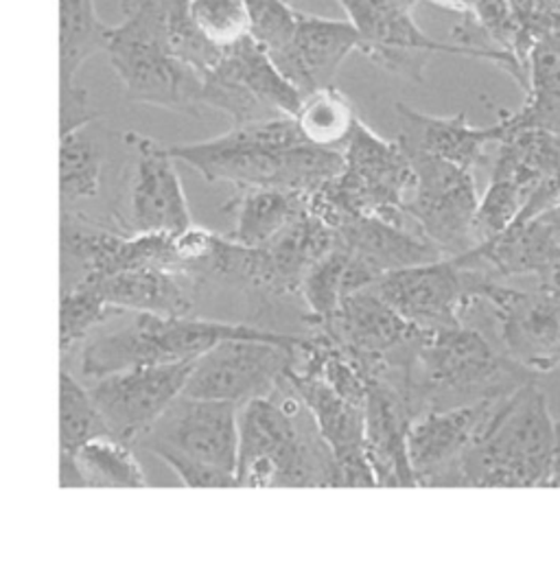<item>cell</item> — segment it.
I'll list each match as a JSON object with an SVG mask.
<instances>
[{
	"instance_id": "27",
	"label": "cell",
	"mask_w": 560,
	"mask_h": 564,
	"mask_svg": "<svg viewBox=\"0 0 560 564\" xmlns=\"http://www.w3.org/2000/svg\"><path fill=\"white\" fill-rule=\"evenodd\" d=\"M217 68L237 79L280 117H293L302 104L304 95L282 75L272 55L252 35L226 48Z\"/></svg>"
},
{
	"instance_id": "10",
	"label": "cell",
	"mask_w": 560,
	"mask_h": 564,
	"mask_svg": "<svg viewBox=\"0 0 560 564\" xmlns=\"http://www.w3.org/2000/svg\"><path fill=\"white\" fill-rule=\"evenodd\" d=\"M406 149L417 175L403 206L406 215L446 257H462L477 248L475 217L482 197L473 171L408 144Z\"/></svg>"
},
{
	"instance_id": "21",
	"label": "cell",
	"mask_w": 560,
	"mask_h": 564,
	"mask_svg": "<svg viewBox=\"0 0 560 564\" xmlns=\"http://www.w3.org/2000/svg\"><path fill=\"white\" fill-rule=\"evenodd\" d=\"M362 51V33L351 20H333L300 11L293 42L274 62L282 75L302 93L333 86L337 70Z\"/></svg>"
},
{
	"instance_id": "39",
	"label": "cell",
	"mask_w": 560,
	"mask_h": 564,
	"mask_svg": "<svg viewBox=\"0 0 560 564\" xmlns=\"http://www.w3.org/2000/svg\"><path fill=\"white\" fill-rule=\"evenodd\" d=\"M99 115L90 108L88 93L79 86L71 90H60V134H68L93 126Z\"/></svg>"
},
{
	"instance_id": "29",
	"label": "cell",
	"mask_w": 560,
	"mask_h": 564,
	"mask_svg": "<svg viewBox=\"0 0 560 564\" xmlns=\"http://www.w3.org/2000/svg\"><path fill=\"white\" fill-rule=\"evenodd\" d=\"M110 31L95 0H60V90L75 88L82 66L108 51Z\"/></svg>"
},
{
	"instance_id": "33",
	"label": "cell",
	"mask_w": 560,
	"mask_h": 564,
	"mask_svg": "<svg viewBox=\"0 0 560 564\" xmlns=\"http://www.w3.org/2000/svg\"><path fill=\"white\" fill-rule=\"evenodd\" d=\"M104 173V149L88 134V128L68 132L60 142V191L62 206L99 195Z\"/></svg>"
},
{
	"instance_id": "18",
	"label": "cell",
	"mask_w": 560,
	"mask_h": 564,
	"mask_svg": "<svg viewBox=\"0 0 560 564\" xmlns=\"http://www.w3.org/2000/svg\"><path fill=\"white\" fill-rule=\"evenodd\" d=\"M126 142L134 151L130 184L132 232L182 235L193 228L171 147L137 132L126 134Z\"/></svg>"
},
{
	"instance_id": "30",
	"label": "cell",
	"mask_w": 560,
	"mask_h": 564,
	"mask_svg": "<svg viewBox=\"0 0 560 564\" xmlns=\"http://www.w3.org/2000/svg\"><path fill=\"white\" fill-rule=\"evenodd\" d=\"M134 444L115 435H99L73 453H60L73 459L84 488H147Z\"/></svg>"
},
{
	"instance_id": "22",
	"label": "cell",
	"mask_w": 560,
	"mask_h": 564,
	"mask_svg": "<svg viewBox=\"0 0 560 564\" xmlns=\"http://www.w3.org/2000/svg\"><path fill=\"white\" fill-rule=\"evenodd\" d=\"M333 230L337 232L340 246L348 248L381 274L446 257L419 228L410 230L406 224L375 215H351Z\"/></svg>"
},
{
	"instance_id": "19",
	"label": "cell",
	"mask_w": 560,
	"mask_h": 564,
	"mask_svg": "<svg viewBox=\"0 0 560 564\" xmlns=\"http://www.w3.org/2000/svg\"><path fill=\"white\" fill-rule=\"evenodd\" d=\"M337 246V232L309 208L261 248H248L241 282L272 295L300 293L306 272Z\"/></svg>"
},
{
	"instance_id": "13",
	"label": "cell",
	"mask_w": 560,
	"mask_h": 564,
	"mask_svg": "<svg viewBox=\"0 0 560 564\" xmlns=\"http://www.w3.org/2000/svg\"><path fill=\"white\" fill-rule=\"evenodd\" d=\"M331 335L368 381L399 370L424 330L406 319L375 286L348 295L324 322H313Z\"/></svg>"
},
{
	"instance_id": "2",
	"label": "cell",
	"mask_w": 560,
	"mask_h": 564,
	"mask_svg": "<svg viewBox=\"0 0 560 564\" xmlns=\"http://www.w3.org/2000/svg\"><path fill=\"white\" fill-rule=\"evenodd\" d=\"M237 488H340L335 455L287 379L239 412Z\"/></svg>"
},
{
	"instance_id": "34",
	"label": "cell",
	"mask_w": 560,
	"mask_h": 564,
	"mask_svg": "<svg viewBox=\"0 0 560 564\" xmlns=\"http://www.w3.org/2000/svg\"><path fill=\"white\" fill-rule=\"evenodd\" d=\"M60 453H73L99 435H112L90 388L86 390L68 370L60 375Z\"/></svg>"
},
{
	"instance_id": "40",
	"label": "cell",
	"mask_w": 560,
	"mask_h": 564,
	"mask_svg": "<svg viewBox=\"0 0 560 564\" xmlns=\"http://www.w3.org/2000/svg\"><path fill=\"white\" fill-rule=\"evenodd\" d=\"M560 206V162L559 166L550 173V177L532 193V197L528 199L524 213L519 215V219L515 221L517 224H524V221H530L543 213H550L554 208Z\"/></svg>"
},
{
	"instance_id": "23",
	"label": "cell",
	"mask_w": 560,
	"mask_h": 564,
	"mask_svg": "<svg viewBox=\"0 0 560 564\" xmlns=\"http://www.w3.org/2000/svg\"><path fill=\"white\" fill-rule=\"evenodd\" d=\"M395 110L401 121L399 141L471 171L484 160L488 144H499L508 134L506 115L491 128H475L464 115L431 117L406 104H397Z\"/></svg>"
},
{
	"instance_id": "3",
	"label": "cell",
	"mask_w": 560,
	"mask_h": 564,
	"mask_svg": "<svg viewBox=\"0 0 560 564\" xmlns=\"http://www.w3.org/2000/svg\"><path fill=\"white\" fill-rule=\"evenodd\" d=\"M537 375L466 324L424 330L406 370V399L414 416L484 399L506 397Z\"/></svg>"
},
{
	"instance_id": "38",
	"label": "cell",
	"mask_w": 560,
	"mask_h": 564,
	"mask_svg": "<svg viewBox=\"0 0 560 564\" xmlns=\"http://www.w3.org/2000/svg\"><path fill=\"white\" fill-rule=\"evenodd\" d=\"M252 20V37L277 59L293 42L300 11L289 0H246Z\"/></svg>"
},
{
	"instance_id": "31",
	"label": "cell",
	"mask_w": 560,
	"mask_h": 564,
	"mask_svg": "<svg viewBox=\"0 0 560 564\" xmlns=\"http://www.w3.org/2000/svg\"><path fill=\"white\" fill-rule=\"evenodd\" d=\"M519 126H541L560 137V33L539 37L528 66V104L513 115Z\"/></svg>"
},
{
	"instance_id": "15",
	"label": "cell",
	"mask_w": 560,
	"mask_h": 564,
	"mask_svg": "<svg viewBox=\"0 0 560 564\" xmlns=\"http://www.w3.org/2000/svg\"><path fill=\"white\" fill-rule=\"evenodd\" d=\"M195 361L140 366L95 379L90 394L110 433L137 444L142 433L184 394Z\"/></svg>"
},
{
	"instance_id": "16",
	"label": "cell",
	"mask_w": 560,
	"mask_h": 564,
	"mask_svg": "<svg viewBox=\"0 0 560 564\" xmlns=\"http://www.w3.org/2000/svg\"><path fill=\"white\" fill-rule=\"evenodd\" d=\"M289 386L309 408L322 437L331 446L340 488H377L375 470L366 455V405L342 397L317 372L293 368L287 375Z\"/></svg>"
},
{
	"instance_id": "9",
	"label": "cell",
	"mask_w": 560,
	"mask_h": 564,
	"mask_svg": "<svg viewBox=\"0 0 560 564\" xmlns=\"http://www.w3.org/2000/svg\"><path fill=\"white\" fill-rule=\"evenodd\" d=\"M337 2L344 7L348 20L362 33L359 53H364L368 59H373L375 64H379L381 68L395 75L420 82L429 55L446 53V55L491 59L502 68H506L528 90V70L517 59V55L508 51L435 42L424 31H420L412 15L414 9L392 0H337Z\"/></svg>"
},
{
	"instance_id": "8",
	"label": "cell",
	"mask_w": 560,
	"mask_h": 564,
	"mask_svg": "<svg viewBox=\"0 0 560 564\" xmlns=\"http://www.w3.org/2000/svg\"><path fill=\"white\" fill-rule=\"evenodd\" d=\"M417 175L406 144L386 141L362 119L344 147V169L309 195V210L335 228L351 215L406 224V199Z\"/></svg>"
},
{
	"instance_id": "37",
	"label": "cell",
	"mask_w": 560,
	"mask_h": 564,
	"mask_svg": "<svg viewBox=\"0 0 560 564\" xmlns=\"http://www.w3.org/2000/svg\"><path fill=\"white\" fill-rule=\"evenodd\" d=\"M169 42L180 62L197 70L202 77L211 73L224 57L226 48L208 42L189 13V0H171L169 7Z\"/></svg>"
},
{
	"instance_id": "14",
	"label": "cell",
	"mask_w": 560,
	"mask_h": 564,
	"mask_svg": "<svg viewBox=\"0 0 560 564\" xmlns=\"http://www.w3.org/2000/svg\"><path fill=\"white\" fill-rule=\"evenodd\" d=\"M477 304L488 311L506 355L537 377L560 368V289L541 282L530 291L515 289L491 276Z\"/></svg>"
},
{
	"instance_id": "41",
	"label": "cell",
	"mask_w": 560,
	"mask_h": 564,
	"mask_svg": "<svg viewBox=\"0 0 560 564\" xmlns=\"http://www.w3.org/2000/svg\"><path fill=\"white\" fill-rule=\"evenodd\" d=\"M537 282H541V284H546V286H552V289H560V263L559 265H554V268H550L548 272H543Z\"/></svg>"
},
{
	"instance_id": "43",
	"label": "cell",
	"mask_w": 560,
	"mask_h": 564,
	"mask_svg": "<svg viewBox=\"0 0 560 564\" xmlns=\"http://www.w3.org/2000/svg\"><path fill=\"white\" fill-rule=\"evenodd\" d=\"M289 2H291V4H293V2H295V0H289Z\"/></svg>"
},
{
	"instance_id": "24",
	"label": "cell",
	"mask_w": 560,
	"mask_h": 564,
	"mask_svg": "<svg viewBox=\"0 0 560 564\" xmlns=\"http://www.w3.org/2000/svg\"><path fill=\"white\" fill-rule=\"evenodd\" d=\"M186 274L164 268H134L104 279H79L97 286L106 302L126 313L195 315Z\"/></svg>"
},
{
	"instance_id": "42",
	"label": "cell",
	"mask_w": 560,
	"mask_h": 564,
	"mask_svg": "<svg viewBox=\"0 0 560 564\" xmlns=\"http://www.w3.org/2000/svg\"><path fill=\"white\" fill-rule=\"evenodd\" d=\"M550 215H552V217H554V219L560 224V206L559 208H554V210H550Z\"/></svg>"
},
{
	"instance_id": "32",
	"label": "cell",
	"mask_w": 560,
	"mask_h": 564,
	"mask_svg": "<svg viewBox=\"0 0 560 564\" xmlns=\"http://www.w3.org/2000/svg\"><path fill=\"white\" fill-rule=\"evenodd\" d=\"M293 119L304 141L337 151H344L359 121L351 99L335 86L317 88L304 95Z\"/></svg>"
},
{
	"instance_id": "17",
	"label": "cell",
	"mask_w": 560,
	"mask_h": 564,
	"mask_svg": "<svg viewBox=\"0 0 560 564\" xmlns=\"http://www.w3.org/2000/svg\"><path fill=\"white\" fill-rule=\"evenodd\" d=\"M502 399L429 410L412 419L408 448L420 488H449L455 466L482 435Z\"/></svg>"
},
{
	"instance_id": "6",
	"label": "cell",
	"mask_w": 560,
	"mask_h": 564,
	"mask_svg": "<svg viewBox=\"0 0 560 564\" xmlns=\"http://www.w3.org/2000/svg\"><path fill=\"white\" fill-rule=\"evenodd\" d=\"M226 339H270L291 344L302 337L195 315L134 313V319L128 326L99 335L84 346L82 372L86 379L95 381L140 366L197 361Z\"/></svg>"
},
{
	"instance_id": "20",
	"label": "cell",
	"mask_w": 560,
	"mask_h": 564,
	"mask_svg": "<svg viewBox=\"0 0 560 564\" xmlns=\"http://www.w3.org/2000/svg\"><path fill=\"white\" fill-rule=\"evenodd\" d=\"M412 419L410 403L397 386L386 379L368 381L366 455L377 488H419L408 448Z\"/></svg>"
},
{
	"instance_id": "12",
	"label": "cell",
	"mask_w": 560,
	"mask_h": 564,
	"mask_svg": "<svg viewBox=\"0 0 560 564\" xmlns=\"http://www.w3.org/2000/svg\"><path fill=\"white\" fill-rule=\"evenodd\" d=\"M304 344V337L291 344L270 339H226L193 364L184 394L226 401L239 408L272 397L287 375L298 366Z\"/></svg>"
},
{
	"instance_id": "4",
	"label": "cell",
	"mask_w": 560,
	"mask_h": 564,
	"mask_svg": "<svg viewBox=\"0 0 560 564\" xmlns=\"http://www.w3.org/2000/svg\"><path fill=\"white\" fill-rule=\"evenodd\" d=\"M557 419L537 381L506 394L455 466L449 488H548Z\"/></svg>"
},
{
	"instance_id": "5",
	"label": "cell",
	"mask_w": 560,
	"mask_h": 564,
	"mask_svg": "<svg viewBox=\"0 0 560 564\" xmlns=\"http://www.w3.org/2000/svg\"><path fill=\"white\" fill-rule=\"evenodd\" d=\"M169 7L171 0H121L123 22L112 26L106 53L128 101L200 117L204 77L175 57Z\"/></svg>"
},
{
	"instance_id": "28",
	"label": "cell",
	"mask_w": 560,
	"mask_h": 564,
	"mask_svg": "<svg viewBox=\"0 0 560 564\" xmlns=\"http://www.w3.org/2000/svg\"><path fill=\"white\" fill-rule=\"evenodd\" d=\"M235 206L233 239L261 248L309 208V197L284 188H239Z\"/></svg>"
},
{
	"instance_id": "7",
	"label": "cell",
	"mask_w": 560,
	"mask_h": 564,
	"mask_svg": "<svg viewBox=\"0 0 560 564\" xmlns=\"http://www.w3.org/2000/svg\"><path fill=\"white\" fill-rule=\"evenodd\" d=\"M239 412L235 403L182 394L134 446L164 462L186 488H237Z\"/></svg>"
},
{
	"instance_id": "1",
	"label": "cell",
	"mask_w": 560,
	"mask_h": 564,
	"mask_svg": "<svg viewBox=\"0 0 560 564\" xmlns=\"http://www.w3.org/2000/svg\"><path fill=\"white\" fill-rule=\"evenodd\" d=\"M171 153L206 182H226L237 191L284 188L306 197L344 169V151L304 141L293 117L233 126L211 141L173 144Z\"/></svg>"
},
{
	"instance_id": "35",
	"label": "cell",
	"mask_w": 560,
	"mask_h": 564,
	"mask_svg": "<svg viewBox=\"0 0 560 564\" xmlns=\"http://www.w3.org/2000/svg\"><path fill=\"white\" fill-rule=\"evenodd\" d=\"M126 311L106 302L95 284L75 282L71 291H64L60 306V346L66 355L101 324L123 315Z\"/></svg>"
},
{
	"instance_id": "11",
	"label": "cell",
	"mask_w": 560,
	"mask_h": 564,
	"mask_svg": "<svg viewBox=\"0 0 560 564\" xmlns=\"http://www.w3.org/2000/svg\"><path fill=\"white\" fill-rule=\"evenodd\" d=\"M491 276L495 274L484 265L462 257H444L388 272L375 289L420 330H442L466 324Z\"/></svg>"
},
{
	"instance_id": "25",
	"label": "cell",
	"mask_w": 560,
	"mask_h": 564,
	"mask_svg": "<svg viewBox=\"0 0 560 564\" xmlns=\"http://www.w3.org/2000/svg\"><path fill=\"white\" fill-rule=\"evenodd\" d=\"M508 119V134L499 141L491 180L519 188L528 199L559 166L560 137L541 126H519Z\"/></svg>"
},
{
	"instance_id": "36",
	"label": "cell",
	"mask_w": 560,
	"mask_h": 564,
	"mask_svg": "<svg viewBox=\"0 0 560 564\" xmlns=\"http://www.w3.org/2000/svg\"><path fill=\"white\" fill-rule=\"evenodd\" d=\"M189 13L202 35L219 48H230L252 35L246 0H189Z\"/></svg>"
},
{
	"instance_id": "26",
	"label": "cell",
	"mask_w": 560,
	"mask_h": 564,
	"mask_svg": "<svg viewBox=\"0 0 560 564\" xmlns=\"http://www.w3.org/2000/svg\"><path fill=\"white\" fill-rule=\"evenodd\" d=\"M381 276V272L337 243L306 272L300 284V295L311 311V319L324 322L348 295L375 286Z\"/></svg>"
}]
</instances>
